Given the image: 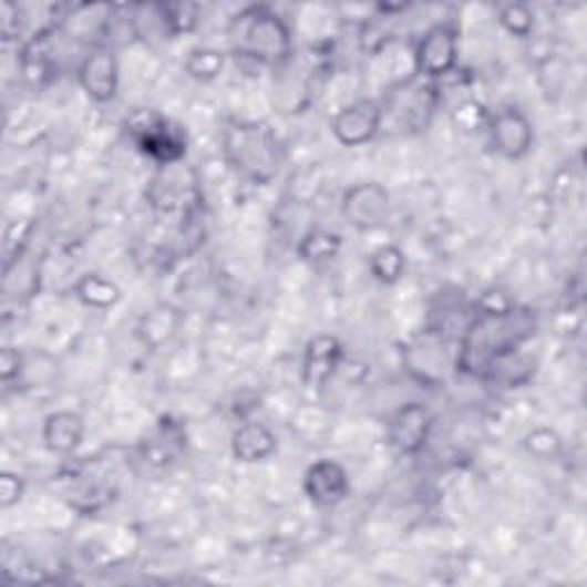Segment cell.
I'll return each mask as SVG.
<instances>
[{"label": "cell", "instance_id": "23", "mask_svg": "<svg viewBox=\"0 0 587 587\" xmlns=\"http://www.w3.org/2000/svg\"><path fill=\"white\" fill-rule=\"evenodd\" d=\"M498 23L512 38L528 40L535 30V12L526 3H509L498 10Z\"/></svg>", "mask_w": 587, "mask_h": 587}, {"label": "cell", "instance_id": "28", "mask_svg": "<svg viewBox=\"0 0 587 587\" xmlns=\"http://www.w3.org/2000/svg\"><path fill=\"white\" fill-rule=\"evenodd\" d=\"M21 12L14 3H6L3 6V19H0V30H3V38L6 40H12V38H19L21 32Z\"/></svg>", "mask_w": 587, "mask_h": 587}, {"label": "cell", "instance_id": "21", "mask_svg": "<svg viewBox=\"0 0 587 587\" xmlns=\"http://www.w3.org/2000/svg\"><path fill=\"white\" fill-rule=\"evenodd\" d=\"M156 14L161 21L163 35L179 38L188 35L200 21V8L195 3H161L156 6Z\"/></svg>", "mask_w": 587, "mask_h": 587}, {"label": "cell", "instance_id": "18", "mask_svg": "<svg viewBox=\"0 0 587 587\" xmlns=\"http://www.w3.org/2000/svg\"><path fill=\"white\" fill-rule=\"evenodd\" d=\"M74 297L92 310H111L122 301V289L104 274H85L74 282Z\"/></svg>", "mask_w": 587, "mask_h": 587}, {"label": "cell", "instance_id": "19", "mask_svg": "<svg viewBox=\"0 0 587 587\" xmlns=\"http://www.w3.org/2000/svg\"><path fill=\"white\" fill-rule=\"evenodd\" d=\"M340 250H342V235L326 230V227H312V230H308L297 244V255L306 265L331 262V259L340 255Z\"/></svg>", "mask_w": 587, "mask_h": 587}, {"label": "cell", "instance_id": "7", "mask_svg": "<svg viewBox=\"0 0 587 587\" xmlns=\"http://www.w3.org/2000/svg\"><path fill=\"white\" fill-rule=\"evenodd\" d=\"M486 132L494 150L509 161L526 158L535 145L533 122L516 106H503L494 115H488Z\"/></svg>", "mask_w": 587, "mask_h": 587}, {"label": "cell", "instance_id": "13", "mask_svg": "<svg viewBox=\"0 0 587 587\" xmlns=\"http://www.w3.org/2000/svg\"><path fill=\"white\" fill-rule=\"evenodd\" d=\"M85 439V420L76 411H53L42 425V441L51 454L72 456Z\"/></svg>", "mask_w": 587, "mask_h": 587}, {"label": "cell", "instance_id": "24", "mask_svg": "<svg viewBox=\"0 0 587 587\" xmlns=\"http://www.w3.org/2000/svg\"><path fill=\"white\" fill-rule=\"evenodd\" d=\"M528 454L537 456V460L542 462H548V460H556V456L563 452V439L548 430V428H537L533 430L526 441H524Z\"/></svg>", "mask_w": 587, "mask_h": 587}, {"label": "cell", "instance_id": "17", "mask_svg": "<svg viewBox=\"0 0 587 587\" xmlns=\"http://www.w3.org/2000/svg\"><path fill=\"white\" fill-rule=\"evenodd\" d=\"M186 445V436L182 425L173 420H161L156 432L143 443V456L145 462L152 466L166 468L171 462H175Z\"/></svg>", "mask_w": 587, "mask_h": 587}, {"label": "cell", "instance_id": "11", "mask_svg": "<svg viewBox=\"0 0 587 587\" xmlns=\"http://www.w3.org/2000/svg\"><path fill=\"white\" fill-rule=\"evenodd\" d=\"M434 428V418L428 406L420 402H409L390 418L388 443L400 454H418L428 445Z\"/></svg>", "mask_w": 587, "mask_h": 587}, {"label": "cell", "instance_id": "4", "mask_svg": "<svg viewBox=\"0 0 587 587\" xmlns=\"http://www.w3.org/2000/svg\"><path fill=\"white\" fill-rule=\"evenodd\" d=\"M128 136H132L138 152L152 158L161 168L177 166L188 152V136L184 126L154 111H141L128 120Z\"/></svg>", "mask_w": 587, "mask_h": 587}, {"label": "cell", "instance_id": "10", "mask_svg": "<svg viewBox=\"0 0 587 587\" xmlns=\"http://www.w3.org/2000/svg\"><path fill=\"white\" fill-rule=\"evenodd\" d=\"M303 492L308 501L321 509L338 507L351 492L349 473L336 460H319L306 468Z\"/></svg>", "mask_w": 587, "mask_h": 587}, {"label": "cell", "instance_id": "16", "mask_svg": "<svg viewBox=\"0 0 587 587\" xmlns=\"http://www.w3.org/2000/svg\"><path fill=\"white\" fill-rule=\"evenodd\" d=\"M184 321V315L171 306V303H161L152 308L147 315H143L138 323V338L145 347L150 349H161L163 344H168Z\"/></svg>", "mask_w": 587, "mask_h": 587}, {"label": "cell", "instance_id": "12", "mask_svg": "<svg viewBox=\"0 0 587 587\" xmlns=\"http://www.w3.org/2000/svg\"><path fill=\"white\" fill-rule=\"evenodd\" d=\"M344 361V347L336 336L321 333L308 340L301 363V379L308 388H323L329 383Z\"/></svg>", "mask_w": 587, "mask_h": 587}, {"label": "cell", "instance_id": "3", "mask_svg": "<svg viewBox=\"0 0 587 587\" xmlns=\"http://www.w3.org/2000/svg\"><path fill=\"white\" fill-rule=\"evenodd\" d=\"M225 161L250 184L267 186L276 179L282 152L276 132L267 122L235 120L223 128Z\"/></svg>", "mask_w": 587, "mask_h": 587}, {"label": "cell", "instance_id": "14", "mask_svg": "<svg viewBox=\"0 0 587 587\" xmlns=\"http://www.w3.org/2000/svg\"><path fill=\"white\" fill-rule=\"evenodd\" d=\"M278 450V436L265 422L248 420L233 434V454L239 464H259Z\"/></svg>", "mask_w": 587, "mask_h": 587}, {"label": "cell", "instance_id": "27", "mask_svg": "<svg viewBox=\"0 0 587 587\" xmlns=\"http://www.w3.org/2000/svg\"><path fill=\"white\" fill-rule=\"evenodd\" d=\"M23 353L14 347H3V351H0V379H3V383L10 385L14 379H19L23 374Z\"/></svg>", "mask_w": 587, "mask_h": 587}, {"label": "cell", "instance_id": "15", "mask_svg": "<svg viewBox=\"0 0 587 587\" xmlns=\"http://www.w3.org/2000/svg\"><path fill=\"white\" fill-rule=\"evenodd\" d=\"M53 28L42 30L21 51V72L30 85H47L55 74L53 62Z\"/></svg>", "mask_w": 587, "mask_h": 587}, {"label": "cell", "instance_id": "5", "mask_svg": "<svg viewBox=\"0 0 587 587\" xmlns=\"http://www.w3.org/2000/svg\"><path fill=\"white\" fill-rule=\"evenodd\" d=\"M460 62V28L452 21H441L422 32L413 49V70L418 76L432 81L445 79Z\"/></svg>", "mask_w": 587, "mask_h": 587}, {"label": "cell", "instance_id": "8", "mask_svg": "<svg viewBox=\"0 0 587 587\" xmlns=\"http://www.w3.org/2000/svg\"><path fill=\"white\" fill-rule=\"evenodd\" d=\"M79 85L96 104H109L120 90V60L106 44L92 47L79 64Z\"/></svg>", "mask_w": 587, "mask_h": 587}, {"label": "cell", "instance_id": "6", "mask_svg": "<svg viewBox=\"0 0 587 587\" xmlns=\"http://www.w3.org/2000/svg\"><path fill=\"white\" fill-rule=\"evenodd\" d=\"M342 218L358 233H374L390 214V193L379 182H361L344 190L340 203Z\"/></svg>", "mask_w": 587, "mask_h": 587}, {"label": "cell", "instance_id": "22", "mask_svg": "<svg viewBox=\"0 0 587 587\" xmlns=\"http://www.w3.org/2000/svg\"><path fill=\"white\" fill-rule=\"evenodd\" d=\"M225 70V53L218 49H209V47H198L193 49L186 60H184V72L193 79V81H216Z\"/></svg>", "mask_w": 587, "mask_h": 587}, {"label": "cell", "instance_id": "25", "mask_svg": "<svg viewBox=\"0 0 587 587\" xmlns=\"http://www.w3.org/2000/svg\"><path fill=\"white\" fill-rule=\"evenodd\" d=\"M23 494H25V482L17 473L6 471L3 475H0V507L10 509L19 505Z\"/></svg>", "mask_w": 587, "mask_h": 587}, {"label": "cell", "instance_id": "26", "mask_svg": "<svg viewBox=\"0 0 587 587\" xmlns=\"http://www.w3.org/2000/svg\"><path fill=\"white\" fill-rule=\"evenodd\" d=\"M454 122L460 124L464 128V132H475L477 126H486L488 113L477 102H464L460 109H456Z\"/></svg>", "mask_w": 587, "mask_h": 587}, {"label": "cell", "instance_id": "20", "mask_svg": "<svg viewBox=\"0 0 587 587\" xmlns=\"http://www.w3.org/2000/svg\"><path fill=\"white\" fill-rule=\"evenodd\" d=\"M370 274L381 285H398L406 271V255L395 244L379 246L368 259Z\"/></svg>", "mask_w": 587, "mask_h": 587}, {"label": "cell", "instance_id": "2", "mask_svg": "<svg viewBox=\"0 0 587 587\" xmlns=\"http://www.w3.org/2000/svg\"><path fill=\"white\" fill-rule=\"evenodd\" d=\"M233 53L246 62L280 70L294 55L291 30L267 6H253L239 12L227 28Z\"/></svg>", "mask_w": 587, "mask_h": 587}, {"label": "cell", "instance_id": "9", "mask_svg": "<svg viewBox=\"0 0 587 587\" xmlns=\"http://www.w3.org/2000/svg\"><path fill=\"white\" fill-rule=\"evenodd\" d=\"M383 126V106L374 100H358L336 113L331 132L344 147H361L377 138Z\"/></svg>", "mask_w": 587, "mask_h": 587}, {"label": "cell", "instance_id": "1", "mask_svg": "<svg viewBox=\"0 0 587 587\" xmlns=\"http://www.w3.org/2000/svg\"><path fill=\"white\" fill-rule=\"evenodd\" d=\"M537 333V317L531 308L505 303H477L456 351V370L468 377L488 379Z\"/></svg>", "mask_w": 587, "mask_h": 587}]
</instances>
